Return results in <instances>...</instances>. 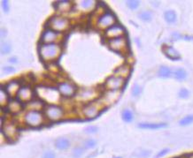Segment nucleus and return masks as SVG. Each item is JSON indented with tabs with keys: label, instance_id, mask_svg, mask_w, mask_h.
Here are the masks:
<instances>
[{
	"label": "nucleus",
	"instance_id": "obj_17",
	"mask_svg": "<svg viewBox=\"0 0 193 158\" xmlns=\"http://www.w3.org/2000/svg\"><path fill=\"white\" fill-rule=\"evenodd\" d=\"M55 147L60 149V150H66L70 147V141L68 139L64 138V137H60L57 139L55 141Z\"/></svg>",
	"mask_w": 193,
	"mask_h": 158
},
{
	"label": "nucleus",
	"instance_id": "obj_23",
	"mask_svg": "<svg viewBox=\"0 0 193 158\" xmlns=\"http://www.w3.org/2000/svg\"><path fill=\"white\" fill-rule=\"evenodd\" d=\"M121 118L122 120L126 123H130L132 122L133 120V113L131 112V110L129 109H124L122 110V113H121Z\"/></svg>",
	"mask_w": 193,
	"mask_h": 158
},
{
	"label": "nucleus",
	"instance_id": "obj_10",
	"mask_svg": "<svg viewBox=\"0 0 193 158\" xmlns=\"http://www.w3.org/2000/svg\"><path fill=\"white\" fill-rule=\"evenodd\" d=\"M124 34V28L121 25L114 24L108 29L105 30V36L108 38V40L117 38L122 36Z\"/></svg>",
	"mask_w": 193,
	"mask_h": 158
},
{
	"label": "nucleus",
	"instance_id": "obj_45",
	"mask_svg": "<svg viewBox=\"0 0 193 158\" xmlns=\"http://www.w3.org/2000/svg\"><path fill=\"white\" fill-rule=\"evenodd\" d=\"M115 158H121V157H120V156H118V157H115Z\"/></svg>",
	"mask_w": 193,
	"mask_h": 158
},
{
	"label": "nucleus",
	"instance_id": "obj_18",
	"mask_svg": "<svg viewBox=\"0 0 193 158\" xmlns=\"http://www.w3.org/2000/svg\"><path fill=\"white\" fill-rule=\"evenodd\" d=\"M20 85L17 81H10L8 84L6 85V92L9 94H16L17 92H19L20 90Z\"/></svg>",
	"mask_w": 193,
	"mask_h": 158
},
{
	"label": "nucleus",
	"instance_id": "obj_5",
	"mask_svg": "<svg viewBox=\"0 0 193 158\" xmlns=\"http://www.w3.org/2000/svg\"><path fill=\"white\" fill-rule=\"evenodd\" d=\"M64 111L61 107L58 105H53V104H50L46 107L45 109V116L52 121H57L62 119Z\"/></svg>",
	"mask_w": 193,
	"mask_h": 158
},
{
	"label": "nucleus",
	"instance_id": "obj_36",
	"mask_svg": "<svg viewBox=\"0 0 193 158\" xmlns=\"http://www.w3.org/2000/svg\"><path fill=\"white\" fill-rule=\"evenodd\" d=\"M179 97L183 99H186L189 97V91L186 89H181L179 91Z\"/></svg>",
	"mask_w": 193,
	"mask_h": 158
},
{
	"label": "nucleus",
	"instance_id": "obj_6",
	"mask_svg": "<svg viewBox=\"0 0 193 158\" xmlns=\"http://www.w3.org/2000/svg\"><path fill=\"white\" fill-rule=\"evenodd\" d=\"M115 22H116V19L114 15L111 13H105L99 17L97 25L101 29H108L109 28L114 26Z\"/></svg>",
	"mask_w": 193,
	"mask_h": 158
},
{
	"label": "nucleus",
	"instance_id": "obj_43",
	"mask_svg": "<svg viewBox=\"0 0 193 158\" xmlns=\"http://www.w3.org/2000/svg\"><path fill=\"white\" fill-rule=\"evenodd\" d=\"M8 61H9L10 63H12V64H16V63L18 62V59H17L16 57H12V58H10V59H8Z\"/></svg>",
	"mask_w": 193,
	"mask_h": 158
},
{
	"label": "nucleus",
	"instance_id": "obj_8",
	"mask_svg": "<svg viewBox=\"0 0 193 158\" xmlns=\"http://www.w3.org/2000/svg\"><path fill=\"white\" fill-rule=\"evenodd\" d=\"M99 105L98 103H89L84 105L82 109V112L86 118H94L99 113Z\"/></svg>",
	"mask_w": 193,
	"mask_h": 158
},
{
	"label": "nucleus",
	"instance_id": "obj_20",
	"mask_svg": "<svg viewBox=\"0 0 193 158\" xmlns=\"http://www.w3.org/2000/svg\"><path fill=\"white\" fill-rule=\"evenodd\" d=\"M164 18H165V20L169 23V24H173L176 21V19H177V16H176V13L172 10L166 11L165 13H164Z\"/></svg>",
	"mask_w": 193,
	"mask_h": 158
},
{
	"label": "nucleus",
	"instance_id": "obj_9",
	"mask_svg": "<svg viewBox=\"0 0 193 158\" xmlns=\"http://www.w3.org/2000/svg\"><path fill=\"white\" fill-rule=\"evenodd\" d=\"M58 89L62 95L70 97V96H73L75 93L76 87L70 82H61L58 86Z\"/></svg>",
	"mask_w": 193,
	"mask_h": 158
},
{
	"label": "nucleus",
	"instance_id": "obj_40",
	"mask_svg": "<svg viewBox=\"0 0 193 158\" xmlns=\"http://www.w3.org/2000/svg\"><path fill=\"white\" fill-rule=\"evenodd\" d=\"M3 72L5 74H12V73L15 72V68L12 67V66H4L3 67Z\"/></svg>",
	"mask_w": 193,
	"mask_h": 158
},
{
	"label": "nucleus",
	"instance_id": "obj_34",
	"mask_svg": "<svg viewBox=\"0 0 193 158\" xmlns=\"http://www.w3.org/2000/svg\"><path fill=\"white\" fill-rule=\"evenodd\" d=\"M141 92H142L141 87L137 84H134V86L132 87V90H131L132 95L133 96H138L139 94H141Z\"/></svg>",
	"mask_w": 193,
	"mask_h": 158
},
{
	"label": "nucleus",
	"instance_id": "obj_14",
	"mask_svg": "<svg viewBox=\"0 0 193 158\" xmlns=\"http://www.w3.org/2000/svg\"><path fill=\"white\" fill-rule=\"evenodd\" d=\"M18 96L23 102L29 101L32 97V91L29 87H21L18 92Z\"/></svg>",
	"mask_w": 193,
	"mask_h": 158
},
{
	"label": "nucleus",
	"instance_id": "obj_27",
	"mask_svg": "<svg viewBox=\"0 0 193 158\" xmlns=\"http://www.w3.org/2000/svg\"><path fill=\"white\" fill-rule=\"evenodd\" d=\"M95 5V1H89V0H83L80 2L79 6L83 10H89L91 7Z\"/></svg>",
	"mask_w": 193,
	"mask_h": 158
},
{
	"label": "nucleus",
	"instance_id": "obj_38",
	"mask_svg": "<svg viewBox=\"0 0 193 158\" xmlns=\"http://www.w3.org/2000/svg\"><path fill=\"white\" fill-rule=\"evenodd\" d=\"M169 151H170V149H169V148H164V149H162V150H160V151H159V152H158V153L155 155V158L163 157L164 155H166L167 154L169 153Z\"/></svg>",
	"mask_w": 193,
	"mask_h": 158
},
{
	"label": "nucleus",
	"instance_id": "obj_11",
	"mask_svg": "<svg viewBox=\"0 0 193 158\" xmlns=\"http://www.w3.org/2000/svg\"><path fill=\"white\" fill-rule=\"evenodd\" d=\"M60 37V33L51 29H46L42 35V41L45 43H53Z\"/></svg>",
	"mask_w": 193,
	"mask_h": 158
},
{
	"label": "nucleus",
	"instance_id": "obj_3",
	"mask_svg": "<svg viewBox=\"0 0 193 158\" xmlns=\"http://www.w3.org/2000/svg\"><path fill=\"white\" fill-rule=\"evenodd\" d=\"M25 123L32 127H37L44 122V115L39 110H29L24 116Z\"/></svg>",
	"mask_w": 193,
	"mask_h": 158
},
{
	"label": "nucleus",
	"instance_id": "obj_30",
	"mask_svg": "<svg viewBox=\"0 0 193 158\" xmlns=\"http://www.w3.org/2000/svg\"><path fill=\"white\" fill-rule=\"evenodd\" d=\"M83 148H86V149H89V148H93L96 147L97 145V141L95 140L94 139H88L83 141Z\"/></svg>",
	"mask_w": 193,
	"mask_h": 158
},
{
	"label": "nucleus",
	"instance_id": "obj_24",
	"mask_svg": "<svg viewBox=\"0 0 193 158\" xmlns=\"http://www.w3.org/2000/svg\"><path fill=\"white\" fill-rule=\"evenodd\" d=\"M7 100H8V93L4 89V88H1L0 89V104L2 107L7 104Z\"/></svg>",
	"mask_w": 193,
	"mask_h": 158
},
{
	"label": "nucleus",
	"instance_id": "obj_29",
	"mask_svg": "<svg viewBox=\"0 0 193 158\" xmlns=\"http://www.w3.org/2000/svg\"><path fill=\"white\" fill-rule=\"evenodd\" d=\"M191 123H193V115H188L186 117H184L183 119L180 120V125L184 126V125H189Z\"/></svg>",
	"mask_w": 193,
	"mask_h": 158
},
{
	"label": "nucleus",
	"instance_id": "obj_44",
	"mask_svg": "<svg viewBox=\"0 0 193 158\" xmlns=\"http://www.w3.org/2000/svg\"><path fill=\"white\" fill-rule=\"evenodd\" d=\"M173 37H174V40H178L179 38H181L182 36L179 35L178 33H174V34H173Z\"/></svg>",
	"mask_w": 193,
	"mask_h": 158
},
{
	"label": "nucleus",
	"instance_id": "obj_19",
	"mask_svg": "<svg viewBox=\"0 0 193 158\" xmlns=\"http://www.w3.org/2000/svg\"><path fill=\"white\" fill-rule=\"evenodd\" d=\"M173 71L169 68V66L162 65L158 70V76L161 78H169L173 75Z\"/></svg>",
	"mask_w": 193,
	"mask_h": 158
},
{
	"label": "nucleus",
	"instance_id": "obj_12",
	"mask_svg": "<svg viewBox=\"0 0 193 158\" xmlns=\"http://www.w3.org/2000/svg\"><path fill=\"white\" fill-rule=\"evenodd\" d=\"M96 91L92 89H83V91H81L78 94V97L81 101L83 102H87V101H90L91 99H93L96 96Z\"/></svg>",
	"mask_w": 193,
	"mask_h": 158
},
{
	"label": "nucleus",
	"instance_id": "obj_13",
	"mask_svg": "<svg viewBox=\"0 0 193 158\" xmlns=\"http://www.w3.org/2000/svg\"><path fill=\"white\" fill-rule=\"evenodd\" d=\"M2 133L5 134V137L9 139H15L17 137V129L11 124L2 126Z\"/></svg>",
	"mask_w": 193,
	"mask_h": 158
},
{
	"label": "nucleus",
	"instance_id": "obj_25",
	"mask_svg": "<svg viewBox=\"0 0 193 158\" xmlns=\"http://www.w3.org/2000/svg\"><path fill=\"white\" fill-rule=\"evenodd\" d=\"M116 73L119 74L118 76H121L122 78H126L129 74V67L127 65H123V66H120L118 69L116 70Z\"/></svg>",
	"mask_w": 193,
	"mask_h": 158
},
{
	"label": "nucleus",
	"instance_id": "obj_4",
	"mask_svg": "<svg viewBox=\"0 0 193 158\" xmlns=\"http://www.w3.org/2000/svg\"><path fill=\"white\" fill-rule=\"evenodd\" d=\"M124 82H125L124 78L118 75H113L106 79L105 82V86L109 91H118L120 89L123 87Z\"/></svg>",
	"mask_w": 193,
	"mask_h": 158
},
{
	"label": "nucleus",
	"instance_id": "obj_33",
	"mask_svg": "<svg viewBox=\"0 0 193 158\" xmlns=\"http://www.w3.org/2000/svg\"><path fill=\"white\" fill-rule=\"evenodd\" d=\"M150 155H151V151L150 150H141L140 152L134 153V155L140 158H147Z\"/></svg>",
	"mask_w": 193,
	"mask_h": 158
},
{
	"label": "nucleus",
	"instance_id": "obj_32",
	"mask_svg": "<svg viewBox=\"0 0 193 158\" xmlns=\"http://www.w3.org/2000/svg\"><path fill=\"white\" fill-rule=\"evenodd\" d=\"M84 152V148H81V147H76L73 151V155L74 158H80Z\"/></svg>",
	"mask_w": 193,
	"mask_h": 158
},
{
	"label": "nucleus",
	"instance_id": "obj_39",
	"mask_svg": "<svg viewBox=\"0 0 193 158\" xmlns=\"http://www.w3.org/2000/svg\"><path fill=\"white\" fill-rule=\"evenodd\" d=\"M1 5H2V8L5 13H8L9 12V2L7 0H3L1 2Z\"/></svg>",
	"mask_w": 193,
	"mask_h": 158
},
{
	"label": "nucleus",
	"instance_id": "obj_16",
	"mask_svg": "<svg viewBox=\"0 0 193 158\" xmlns=\"http://www.w3.org/2000/svg\"><path fill=\"white\" fill-rule=\"evenodd\" d=\"M164 52L166 56L172 60H178L180 59V54L176 49L173 48L172 46H165L164 47Z\"/></svg>",
	"mask_w": 193,
	"mask_h": 158
},
{
	"label": "nucleus",
	"instance_id": "obj_37",
	"mask_svg": "<svg viewBox=\"0 0 193 158\" xmlns=\"http://www.w3.org/2000/svg\"><path fill=\"white\" fill-rule=\"evenodd\" d=\"M10 110L13 112H17L20 110V105L19 103L17 102H13L12 104H10Z\"/></svg>",
	"mask_w": 193,
	"mask_h": 158
},
{
	"label": "nucleus",
	"instance_id": "obj_15",
	"mask_svg": "<svg viewBox=\"0 0 193 158\" xmlns=\"http://www.w3.org/2000/svg\"><path fill=\"white\" fill-rule=\"evenodd\" d=\"M168 125L165 123H140L138 127L141 129H147V130H157L167 127Z\"/></svg>",
	"mask_w": 193,
	"mask_h": 158
},
{
	"label": "nucleus",
	"instance_id": "obj_7",
	"mask_svg": "<svg viewBox=\"0 0 193 158\" xmlns=\"http://www.w3.org/2000/svg\"><path fill=\"white\" fill-rule=\"evenodd\" d=\"M108 45L113 50L117 52H124L128 49L127 40L124 36L108 40Z\"/></svg>",
	"mask_w": 193,
	"mask_h": 158
},
{
	"label": "nucleus",
	"instance_id": "obj_42",
	"mask_svg": "<svg viewBox=\"0 0 193 158\" xmlns=\"http://www.w3.org/2000/svg\"><path fill=\"white\" fill-rule=\"evenodd\" d=\"M6 35H7V32L5 31V28H1V29H0V37H1V38H4Z\"/></svg>",
	"mask_w": 193,
	"mask_h": 158
},
{
	"label": "nucleus",
	"instance_id": "obj_31",
	"mask_svg": "<svg viewBox=\"0 0 193 158\" xmlns=\"http://www.w3.org/2000/svg\"><path fill=\"white\" fill-rule=\"evenodd\" d=\"M126 4H127V6L129 7V9L136 10V9L138 8L139 1H137V0H129V1H127V2H126Z\"/></svg>",
	"mask_w": 193,
	"mask_h": 158
},
{
	"label": "nucleus",
	"instance_id": "obj_46",
	"mask_svg": "<svg viewBox=\"0 0 193 158\" xmlns=\"http://www.w3.org/2000/svg\"><path fill=\"white\" fill-rule=\"evenodd\" d=\"M192 39H193V37H192Z\"/></svg>",
	"mask_w": 193,
	"mask_h": 158
},
{
	"label": "nucleus",
	"instance_id": "obj_22",
	"mask_svg": "<svg viewBox=\"0 0 193 158\" xmlns=\"http://www.w3.org/2000/svg\"><path fill=\"white\" fill-rule=\"evenodd\" d=\"M57 10L61 13L68 12L71 8V3L69 1H60L57 3Z\"/></svg>",
	"mask_w": 193,
	"mask_h": 158
},
{
	"label": "nucleus",
	"instance_id": "obj_1",
	"mask_svg": "<svg viewBox=\"0 0 193 158\" xmlns=\"http://www.w3.org/2000/svg\"><path fill=\"white\" fill-rule=\"evenodd\" d=\"M41 58L45 61H51L57 59L61 53V47L57 43H45L40 47Z\"/></svg>",
	"mask_w": 193,
	"mask_h": 158
},
{
	"label": "nucleus",
	"instance_id": "obj_21",
	"mask_svg": "<svg viewBox=\"0 0 193 158\" xmlns=\"http://www.w3.org/2000/svg\"><path fill=\"white\" fill-rule=\"evenodd\" d=\"M173 76L174 79L181 81V80H183V79H186L187 73H186V71L183 68H177V69H175L174 71Z\"/></svg>",
	"mask_w": 193,
	"mask_h": 158
},
{
	"label": "nucleus",
	"instance_id": "obj_41",
	"mask_svg": "<svg viewBox=\"0 0 193 158\" xmlns=\"http://www.w3.org/2000/svg\"><path fill=\"white\" fill-rule=\"evenodd\" d=\"M43 158H56V156H55V154L52 151H46L44 154Z\"/></svg>",
	"mask_w": 193,
	"mask_h": 158
},
{
	"label": "nucleus",
	"instance_id": "obj_2",
	"mask_svg": "<svg viewBox=\"0 0 193 158\" xmlns=\"http://www.w3.org/2000/svg\"><path fill=\"white\" fill-rule=\"evenodd\" d=\"M49 24L51 29L61 33L69 28V20L62 16H53L49 20Z\"/></svg>",
	"mask_w": 193,
	"mask_h": 158
},
{
	"label": "nucleus",
	"instance_id": "obj_35",
	"mask_svg": "<svg viewBox=\"0 0 193 158\" xmlns=\"http://www.w3.org/2000/svg\"><path fill=\"white\" fill-rule=\"evenodd\" d=\"M98 131H99V128L95 125H89L84 129V133L88 134H96V133H98Z\"/></svg>",
	"mask_w": 193,
	"mask_h": 158
},
{
	"label": "nucleus",
	"instance_id": "obj_26",
	"mask_svg": "<svg viewBox=\"0 0 193 158\" xmlns=\"http://www.w3.org/2000/svg\"><path fill=\"white\" fill-rule=\"evenodd\" d=\"M12 50V46L9 43L7 42H4L1 43V46H0V51H1V54L2 55H6L9 54Z\"/></svg>",
	"mask_w": 193,
	"mask_h": 158
},
{
	"label": "nucleus",
	"instance_id": "obj_28",
	"mask_svg": "<svg viewBox=\"0 0 193 158\" xmlns=\"http://www.w3.org/2000/svg\"><path fill=\"white\" fill-rule=\"evenodd\" d=\"M138 17L140 20H144V21H150L153 18V14L150 11H143L139 13Z\"/></svg>",
	"mask_w": 193,
	"mask_h": 158
}]
</instances>
